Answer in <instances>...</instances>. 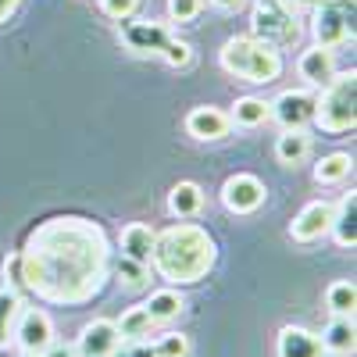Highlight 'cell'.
Returning a JSON list of instances; mask_svg holds the SVG:
<instances>
[{"label":"cell","instance_id":"6da1fadb","mask_svg":"<svg viewBox=\"0 0 357 357\" xmlns=\"http://www.w3.org/2000/svg\"><path fill=\"white\" fill-rule=\"evenodd\" d=\"M22 282L43 304H89L111 279V243L100 222L57 215L40 222L18 250Z\"/></svg>","mask_w":357,"mask_h":357},{"label":"cell","instance_id":"7a4b0ae2","mask_svg":"<svg viewBox=\"0 0 357 357\" xmlns=\"http://www.w3.org/2000/svg\"><path fill=\"white\" fill-rule=\"evenodd\" d=\"M215 261H218L215 236L193 222H175V225L154 232L151 264L168 282H178V286L200 282L215 268Z\"/></svg>","mask_w":357,"mask_h":357},{"label":"cell","instance_id":"3957f363","mask_svg":"<svg viewBox=\"0 0 357 357\" xmlns=\"http://www.w3.org/2000/svg\"><path fill=\"white\" fill-rule=\"evenodd\" d=\"M218 65L232 79H243L250 86H268L282 75V50L261 43L257 36H232L218 54Z\"/></svg>","mask_w":357,"mask_h":357},{"label":"cell","instance_id":"277c9868","mask_svg":"<svg viewBox=\"0 0 357 357\" xmlns=\"http://www.w3.org/2000/svg\"><path fill=\"white\" fill-rule=\"evenodd\" d=\"M311 122L329 136L350 132L357 126V72L354 68L333 75L321 86V97H314V118Z\"/></svg>","mask_w":357,"mask_h":357},{"label":"cell","instance_id":"5b68a950","mask_svg":"<svg viewBox=\"0 0 357 357\" xmlns=\"http://www.w3.org/2000/svg\"><path fill=\"white\" fill-rule=\"evenodd\" d=\"M250 36H257L261 43L286 50L301 40V22H296V11L286 4V0H254L250 8Z\"/></svg>","mask_w":357,"mask_h":357},{"label":"cell","instance_id":"8992f818","mask_svg":"<svg viewBox=\"0 0 357 357\" xmlns=\"http://www.w3.org/2000/svg\"><path fill=\"white\" fill-rule=\"evenodd\" d=\"M311 36L329 50H340L347 40H354V0H318L311 8Z\"/></svg>","mask_w":357,"mask_h":357},{"label":"cell","instance_id":"52a82bcc","mask_svg":"<svg viewBox=\"0 0 357 357\" xmlns=\"http://www.w3.org/2000/svg\"><path fill=\"white\" fill-rule=\"evenodd\" d=\"M11 336H15V343H18L22 354L40 357V354L54 343V321H50V314L40 311V307H22L18 318H15Z\"/></svg>","mask_w":357,"mask_h":357},{"label":"cell","instance_id":"ba28073f","mask_svg":"<svg viewBox=\"0 0 357 357\" xmlns=\"http://www.w3.org/2000/svg\"><path fill=\"white\" fill-rule=\"evenodd\" d=\"M264 197H268L264 183L250 172H236L222 183V207L229 215H254L264 204Z\"/></svg>","mask_w":357,"mask_h":357},{"label":"cell","instance_id":"9c48e42d","mask_svg":"<svg viewBox=\"0 0 357 357\" xmlns=\"http://www.w3.org/2000/svg\"><path fill=\"white\" fill-rule=\"evenodd\" d=\"M333 211H336L333 200L304 204L301 211H296V218L289 222V236L296 243H318L321 236H329V229H333Z\"/></svg>","mask_w":357,"mask_h":357},{"label":"cell","instance_id":"30bf717a","mask_svg":"<svg viewBox=\"0 0 357 357\" xmlns=\"http://www.w3.org/2000/svg\"><path fill=\"white\" fill-rule=\"evenodd\" d=\"M118 36L132 54H161L165 43L172 40L168 25L161 22H136V18H122L118 22Z\"/></svg>","mask_w":357,"mask_h":357},{"label":"cell","instance_id":"8fae6325","mask_svg":"<svg viewBox=\"0 0 357 357\" xmlns=\"http://www.w3.org/2000/svg\"><path fill=\"white\" fill-rule=\"evenodd\" d=\"M268 107H272V118L282 129H304L314 118V93L311 89H286Z\"/></svg>","mask_w":357,"mask_h":357},{"label":"cell","instance_id":"7c38bea8","mask_svg":"<svg viewBox=\"0 0 357 357\" xmlns=\"http://www.w3.org/2000/svg\"><path fill=\"white\" fill-rule=\"evenodd\" d=\"M118 343H122V336H118V325L111 318H93L82 325L79 333V357H111L118 350Z\"/></svg>","mask_w":357,"mask_h":357},{"label":"cell","instance_id":"4fadbf2b","mask_svg":"<svg viewBox=\"0 0 357 357\" xmlns=\"http://www.w3.org/2000/svg\"><path fill=\"white\" fill-rule=\"evenodd\" d=\"M232 129L229 114L222 107H211V104H200L186 114V132L200 143H215V139H225Z\"/></svg>","mask_w":357,"mask_h":357},{"label":"cell","instance_id":"5bb4252c","mask_svg":"<svg viewBox=\"0 0 357 357\" xmlns=\"http://www.w3.org/2000/svg\"><path fill=\"white\" fill-rule=\"evenodd\" d=\"M275 357H325V350L318 333L304 329V325H286L275 340Z\"/></svg>","mask_w":357,"mask_h":357},{"label":"cell","instance_id":"9a60e30c","mask_svg":"<svg viewBox=\"0 0 357 357\" xmlns=\"http://www.w3.org/2000/svg\"><path fill=\"white\" fill-rule=\"evenodd\" d=\"M321 350L333 357H354L357 350V329H354V314H333V321L321 329Z\"/></svg>","mask_w":357,"mask_h":357},{"label":"cell","instance_id":"2e32d148","mask_svg":"<svg viewBox=\"0 0 357 357\" xmlns=\"http://www.w3.org/2000/svg\"><path fill=\"white\" fill-rule=\"evenodd\" d=\"M296 72H301V79L307 86H325L333 75H336V50L329 47H311L301 54V61H296Z\"/></svg>","mask_w":357,"mask_h":357},{"label":"cell","instance_id":"e0dca14e","mask_svg":"<svg viewBox=\"0 0 357 357\" xmlns=\"http://www.w3.org/2000/svg\"><path fill=\"white\" fill-rule=\"evenodd\" d=\"M333 240L347 250L357 247V193H343L340 204H336V211H333Z\"/></svg>","mask_w":357,"mask_h":357},{"label":"cell","instance_id":"ac0fdd59","mask_svg":"<svg viewBox=\"0 0 357 357\" xmlns=\"http://www.w3.org/2000/svg\"><path fill=\"white\" fill-rule=\"evenodd\" d=\"M311 158V136L304 129H282V136L275 139V161L282 168H296Z\"/></svg>","mask_w":357,"mask_h":357},{"label":"cell","instance_id":"d6986e66","mask_svg":"<svg viewBox=\"0 0 357 357\" xmlns=\"http://www.w3.org/2000/svg\"><path fill=\"white\" fill-rule=\"evenodd\" d=\"M118 247H122L126 257L139 261V264H151V250H154V229L143 225V222H129L118 236Z\"/></svg>","mask_w":357,"mask_h":357},{"label":"cell","instance_id":"ffe728a7","mask_svg":"<svg viewBox=\"0 0 357 357\" xmlns=\"http://www.w3.org/2000/svg\"><path fill=\"white\" fill-rule=\"evenodd\" d=\"M200 207H204V190L197 183H190V178H183V183H175L172 193H168V211L175 218H193L200 215Z\"/></svg>","mask_w":357,"mask_h":357},{"label":"cell","instance_id":"44dd1931","mask_svg":"<svg viewBox=\"0 0 357 357\" xmlns=\"http://www.w3.org/2000/svg\"><path fill=\"white\" fill-rule=\"evenodd\" d=\"M268 118H272V107H268V100L261 97H240L232 104V114H229V122L232 126H243V129H257L264 126Z\"/></svg>","mask_w":357,"mask_h":357},{"label":"cell","instance_id":"7402d4cb","mask_svg":"<svg viewBox=\"0 0 357 357\" xmlns=\"http://www.w3.org/2000/svg\"><path fill=\"white\" fill-rule=\"evenodd\" d=\"M143 307H146V314H151L154 325H165V321H175L186 311V301L175 289H161V293H151V301H146Z\"/></svg>","mask_w":357,"mask_h":357},{"label":"cell","instance_id":"603a6c76","mask_svg":"<svg viewBox=\"0 0 357 357\" xmlns=\"http://www.w3.org/2000/svg\"><path fill=\"white\" fill-rule=\"evenodd\" d=\"M350 172H354V158L350 154H325L314 165V183L318 186H333V183H343Z\"/></svg>","mask_w":357,"mask_h":357},{"label":"cell","instance_id":"cb8c5ba5","mask_svg":"<svg viewBox=\"0 0 357 357\" xmlns=\"http://www.w3.org/2000/svg\"><path fill=\"white\" fill-rule=\"evenodd\" d=\"M111 272L118 275V282H122L126 289H143L146 282H151V264H139V261H132V257H118V261H111Z\"/></svg>","mask_w":357,"mask_h":357},{"label":"cell","instance_id":"d4e9b609","mask_svg":"<svg viewBox=\"0 0 357 357\" xmlns=\"http://www.w3.org/2000/svg\"><path fill=\"white\" fill-rule=\"evenodd\" d=\"M114 325H118V336H122V340H143V336H151V329H154V321H151V314H146L143 304L129 307Z\"/></svg>","mask_w":357,"mask_h":357},{"label":"cell","instance_id":"484cf974","mask_svg":"<svg viewBox=\"0 0 357 357\" xmlns=\"http://www.w3.org/2000/svg\"><path fill=\"white\" fill-rule=\"evenodd\" d=\"M325 304H329L333 314H354V307H357V286L350 279L333 282L329 289H325Z\"/></svg>","mask_w":357,"mask_h":357},{"label":"cell","instance_id":"4316f807","mask_svg":"<svg viewBox=\"0 0 357 357\" xmlns=\"http://www.w3.org/2000/svg\"><path fill=\"white\" fill-rule=\"evenodd\" d=\"M18 311H22V296H18L11 286H4V289H0V347L8 343V336H11V329H15Z\"/></svg>","mask_w":357,"mask_h":357},{"label":"cell","instance_id":"83f0119b","mask_svg":"<svg viewBox=\"0 0 357 357\" xmlns=\"http://www.w3.org/2000/svg\"><path fill=\"white\" fill-rule=\"evenodd\" d=\"M151 347H154L158 357H190V354H193V343H190V336H183V333H161Z\"/></svg>","mask_w":357,"mask_h":357},{"label":"cell","instance_id":"f1b7e54d","mask_svg":"<svg viewBox=\"0 0 357 357\" xmlns=\"http://www.w3.org/2000/svg\"><path fill=\"white\" fill-rule=\"evenodd\" d=\"M161 57L172 65V68H190V61H193V47L186 43V40H168L165 43V50H161Z\"/></svg>","mask_w":357,"mask_h":357},{"label":"cell","instance_id":"f546056e","mask_svg":"<svg viewBox=\"0 0 357 357\" xmlns=\"http://www.w3.org/2000/svg\"><path fill=\"white\" fill-rule=\"evenodd\" d=\"M204 11V0H168V18L172 22H193Z\"/></svg>","mask_w":357,"mask_h":357},{"label":"cell","instance_id":"4dcf8cb0","mask_svg":"<svg viewBox=\"0 0 357 357\" xmlns=\"http://www.w3.org/2000/svg\"><path fill=\"white\" fill-rule=\"evenodd\" d=\"M139 8V0H100V11L114 22H122V18H132Z\"/></svg>","mask_w":357,"mask_h":357},{"label":"cell","instance_id":"1f68e13d","mask_svg":"<svg viewBox=\"0 0 357 357\" xmlns=\"http://www.w3.org/2000/svg\"><path fill=\"white\" fill-rule=\"evenodd\" d=\"M111 357H158V354H154V347L146 340H122Z\"/></svg>","mask_w":357,"mask_h":357},{"label":"cell","instance_id":"d6a6232c","mask_svg":"<svg viewBox=\"0 0 357 357\" xmlns=\"http://www.w3.org/2000/svg\"><path fill=\"white\" fill-rule=\"evenodd\" d=\"M4 279H8V286H11L15 293H22V289H25V282H22V261H18V254H11V257L4 261Z\"/></svg>","mask_w":357,"mask_h":357},{"label":"cell","instance_id":"836d02e7","mask_svg":"<svg viewBox=\"0 0 357 357\" xmlns=\"http://www.w3.org/2000/svg\"><path fill=\"white\" fill-rule=\"evenodd\" d=\"M40 357H79V350L75 347H65V343H50Z\"/></svg>","mask_w":357,"mask_h":357},{"label":"cell","instance_id":"e575fe53","mask_svg":"<svg viewBox=\"0 0 357 357\" xmlns=\"http://www.w3.org/2000/svg\"><path fill=\"white\" fill-rule=\"evenodd\" d=\"M18 4H22V0H0V25H4V22L18 11Z\"/></svg>","mask_w":357,"mask_h":357},{"label":"cell","instance_id":"d590c367","mask_svg":"<svg viewBox=\"0 0 357 357\" xmlns=\"http://www.w3.org/2000/svg\"><path fill=\"white\" fill-rule=\"evenodd\" d=\"M211 4H215V8H222V11H240V8L247 4V0H211Z\"/></svg>","mask_w":357,"mask_h":357},{"label":"cell","instance_id":"8d00e7d4","mask_svg":"<svg viewBox=\"0 0 357 357\" xmlns=\"http://www.w3.org/2000/svg\"><path fill=\"white\" fill-rule=\"evenodd\" d=\"M293 4H296V8H307V11H311V8L318 4V0H293Z\"/></svg>","mask_w":357,"mask_h":357},{"label":"cell","instance_id":"74e56055","mask_svg":"<svg viewBox=\"0 0 357 357\" xmlns=\"http://www.w3.org/2000/svg\"><path fill=\"white\" fill-rule=\"evenodd\" d=\"M22 357H29V354H22Z\"/></svg>","mask_w":357,"mask_h":357}]
</instances>
